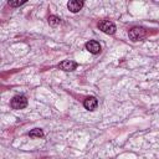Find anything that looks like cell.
<instances>
[{"instance_id": "obj_3", "label": "cell", "mask_w": 159, "mask_h": 159, "mask_svg": "<svg viewBox=\"0 0 159 159\" xmlns=\"http://www.w3.org/2000/svg\"><path fill=\"white\" fill-rule=\"evenodd\" d=\"M98 29L102 32L107 34V35H113L116 32V25L112 21H109V20H102V21H99L98 22Z\"/></svg>"}, {"instance_id": "obj_1", "label": "cell", "mask_w": 159, "mask_h": 159, "mask_svg": "<svg viewBox=\"0 0 159 159\" xmlns=\"http://www.w3.org/2000/svg\"><path fill=\"white\" fill-rule=\"evenodd\" d=\"M10 106L12 109H24L27 106V98L22 94L14 96L11 102H10Z\"/></svg>"}, {"instance_id": "obj_2", "label": "cell", "mask_w": 159, "mask_h": 159, "mask_svg": "<svg viewBox=\"0 0 159 159\" xmlns=\"http://www.w3.org/2000/svg\"><path fill=\"white\" fill-rule=\"evenodd\" d=\"M128 36L132 41H140L147 36V31H145V29L137 26V27H133V29L129 30Z\"/></svg>"}, {"instance_id": "obj_7", "label": "cell", "mask_w": 159, "mask_h": 159, "mask_svg": "<svg viewBox=\"0 0 159 159\" xmlns=\"http://www.w3.org/2000/svg\"><path fill=\"white\" fill-rule=\"evenodd\" d=\"M67 7L71 12H78L82 7H83V1H80V0H71L68 1L67 4Z\"/></svg>"}, {"instance_id": "obj_4", "label": "cell", "mask_w": 159, "mask_h": 159, "mask_svg": "<svg viewBox=\"0 0 159 159\" xmlns=\"http://www.w3.org/2000/svg\"><path fill=\"white\" fill-rule=\"evenodd\" d=\"M84 46H86V50L93 55H97L101 52V45H99V42H97L94 40H89L88 42H86Z\"/></svg>"}, {"instance_id": "obj_10", "label": "cell", "mask_w": 159, "mask_h": 159, "mask_svg": "<svg viewBox=\"0 0 159 159\" xmlns=\"http://www.w3.org/2000/svg\"><path fill=\"white\" fill-rule=\"evenodd\" d=\"M26 1L25 0H17V1H9V5L10 6H12V7H16V6H21V5H24Z\"/></svg>"}, {"instance_id": "obj_8", "label": "cell", "mask_w": 159, "mask_h": 159, "mask_svg": "<svg viewBox=\"0 0 159 159\" xmlns=\"http://www.w3.org/2000/svg\"><path fill=\"white\" fill-rule=\"evenodd\" d=\"M29 135H30L31 138H42V137H43V132H42V129H40V128H35V129H32V130L29 133Z\"/></svg>"}, {"instance_id": "obj_9", "label": "cell", "mask_w": 159, "mask_h": 159, "mask_svg": "<svg viewBox=\"0 0 159 159\" xmlns=\"http://www.w3.org/2000/svg\"><path fill=\"white\" fill-rule=\"evenodd\" d=\"M61 22V19L58 17V16H56V15H51L50 17H48V24L51 25V26H56V25H58Z\"/></svg>"}, {"instance_id": "obj_5", "label": "cell", "mask_w": 159, "mask_h": 159, "mask_svg": "<svg viewBox=\"0 0 159 159\" xmlns=\"http://www.w3.org/2000/svg\"><path fill=\"white\" fill-rule=\"evenodd\" d=\"M76 67H77V63L71 60H65L61 63H58V68L62 71H66V72H71V71L76 70Z\"/></svg>"}, {"instance_id": "obj_6", "label": "cell", "mask_w": 159, "mask_h": 159, "mask_svg": "<svg viewBox=\"0 0 159 159\" xmlns=\"http://www.w3.org/2000/svg\"><path fill=\"white\" fill-rule=\"evenodd\" d=\"M98 106V99L96 97H87L83 102V107L87 111H94Z\"/></svg>"}]
</instances>
